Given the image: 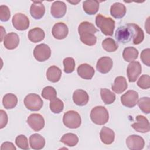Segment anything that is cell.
<instances>
[{
    "label": "cell",
    "instance_id": "1",
    "mask_svg": "<svg viewBox=\"0 0 150 150\" xmlns=\"http://www.w3.org/2000/svg\"><path fill=\"white\" fill-rule=\"evenodd\" d=\"M115 36L120 43L125 44L132 40L133 44L139 45L144 40V33L138 25L132 23L119 26Z\"/></svg>",
    "mask_w": 150,
    "mask_h": 150
},
{
    "label": "cell",
    "instance_id": "2",
    "mask_svg": "<svg viewBox=\"0 0 150 150\" xmlns=\"http://www.w3.org/2000/svg\"><path fill=\"white\" fill-rule=\"evenodd\" d=\"M98 32L91 23L84 21L80 23L78 27V32L81 42L87 46H93L96 43L97 38L94 34Z\"/></svg>",
    "mask_w": 150,
    "mask_h": 150
},
{
    "label": "cell",
    "instance_id": "3",
    "mask_svg": "<svg viewBox=\"0 0 150 150\" xmlns=\"http://www.w3.org/2000/svg\"><path fill=\"white\" fill-rule=\"evenodd\" d=\"M96 25L105 36H112L115 29V21L110 17L98 14L96 17Z\"/></svg>",
    "mask_w": 150,
    "mask_h": 150
},
{
    "label": "cell",
    "instance_id": "4",
    "mask_svg": "<svg viewBox=\"0 0 150 150\" xmlns=\"http://www.w3.org/2000/svg\"><path fill=\"white\" fill-rule=\"evenodd\" d=\"M91 120L96 124L103 125L106 124L109 119V114L105 107L99 105L92 108L90 114Z\"/></svg>",
    "mask_w": 150,
    "mask_h": 150
},
{
    "label": "cell",
    "instance_id": "5",
    "mask_svg": "<svg viewBox=\"0 0 150 150\" xmlns=\"http://www.w3.org/2000/svg\"><path fill=\"white\" fill-rule=\"evenodd\" d=\"M63 122L66 127L71 129H76L80 126L81 119L80 115L77 111L70 110L64 114Z\"/></svg>",
    "mask_w": 150,
    "mask_h": 150
},
{
    "label": "cell",
    "instance_id": "6",
    "mask_svg": "<svg viewBox=\"0 0 150 150\" xmlns=\"http://www.w3.org/2000/svg\"><path fill=\"white\" fill-rule=\"evenodd\" d=\"M24 104L30 111H36L42 108L43 105V102L38 94L30 93L24 98Z\"/></svg>",
    "mask_w": 150,
    "mask_h": 150
},
{
    "label": "cell",
    "instance_id": "7",
    "mask_svg": "<svg viewBox=\"0 0 150 150\" xmlns=\"http://www.w3.org/2000/svg\"><path fill=\"white\" fill-rule=\"evenodd\" d=\"M51 55L50 47L45 43L36 46L33 50V56L38 62H45L49 59Z\"/></svg>",
    "mask_w": 150,
    "mask_h": 150
},
{
    "label": "cell",
    "instance_id": "8",
    "mask_svg": "<svg viewBox=\"0 0 150 150\" xmlns=\"http://www.w3.org/2000/svg\"><path fill=\"white\" fill-rule=\"evenodd\" d=\"M12 22L13 27L18 30H26L29 26V19L23 13H17L12 18Z\"/></svg>",
    "mask_w": 150,
    "mask_h": 150
},
{
    "label": "cell",
    "instance_id": "9",
    "mask_svg": "<svg viewBox=\"0 0 150 150\" xmlns=\"http://www.w3.org/2000/svg\"><path fill=\"white\" fill-rule=\"evenodd\" d=\"M138 100V93L132 90H128L121 97V102L123 105L128 108H132L136 105Z\"/></svg>",
    "mask_w": 150,
    "mask_h": 150
},
{
    "label": "cell",
    "instance_id": "10",
    "mask_svg": "<svg viewBox=\"0 0 150 150\" xmlns=\"http://www.w3.org/2000/svg\"><path fill=\"white\" fill-rule=\"evenodd\" d=\"M142 67L140 63L137 61L130 62L127 69V73L129 82H135L141 73Z\"/></svg>",
    "mask_w": 150,
    "mask_h": 150
},
{
    "label": "cell",
    "instance_id": "11",
    "mask_svg": "<svg viewBox=\"0 0 150 150\" xmlns=\"http://www.w3.org/2000/svg\"><path fill=\"white\" fill-rule=\"evenodd\" d=\"M27 123L35 131H39L45 126V120L39 114H32L27 119Z\"/></svg>",
    "mask_w": 150,
    "mask_h": 150
},
{
    "label": "cell",
    "instance_id": "12",
    "mask_svg": "<svg viewBox=\"0 0 150 150\" xmlns=\"http://www.w3.org/2000/svg\"><path fill=\"white\" fill-rule=\"evenodd\" d=\"M126 145L131 150H141L144 147L145 141L139 135H131L127 138Z\"/></svg>",
    "mask_w": 150,
    "mask_h": 150
},
{
    "label": "cell",
    "instance_id": "13",
    "mask_svg": "<svg viewBox=\"0 0 150 150\" xmlns=\"http://www.w3.org/2000/svg\"><path fill=\"white\" fill-rule=\"evenodd\" d=\"M136 122L131 125V127L137 132L146 133L149 131L150 125L148 120L144 116L139 115L136 117Z\"/></svg>",
    "mask_w": 150,
    "mask_h": 150
},
{
    "label": "cell",
    "instance_id": "14",
    "mask_svg": "<svg viewBox=\"0 0 150 150\" xmlns=\"http://www.w3.org/2000/svg\"><path fill=\"white\" fill-rule=\"evenodd\" d=\"M50 9V13L53 17L54 18H61L65 15L67 7L64 2L56 1L52 4Z\"/></svg>",
    "mask_w": 150,
    "mask_h": 150
},
{
    "label": "cell",
    "instance_id": "15",
    "mask_svg": "<svg viewBox=\"0 0 150 150\" xmlns=\"http://www.w3.org/2000/svg\"><path fill=\"white\" fill-rule=\"evenodd\" d=\"M52 33L54 38L61 40L67 37L69 33V29L65 23L63 22H58L53 25Z\"/></svg>",
    "mask_w": 150,
    "mask_h": 150
},
{
    "label": "cell",
    "instance_id": "16",
    "mask_svg": "<svg viewBox=\"0 0 150 150\" xmlns=\"http://www.w3.org/2000/svg\"><path fill=\"white\" fill-rule=\"evenodd\" d=\"M113 66L112 60L107 56L100 58L96 64L97 70L101 73L106 74L108 73Z\"/></svg>",
    "mask_w": 150,
    "mask_h": 150
},
{
    "label": "cell",
    "instance_id": "17",
    "mask_svg": "<svg viewBox=\"0 0 150 150\" xmlns=\"http://www.w3.org/2000/svg\"><path fill=\"white\" fill-rule=\"evenodd\" d=\"M45 8L42 1H33L30 8V13L35 19H41L45 15Z\"/></svg>",
    "mask_w": 150,
    "mask_h": 150
},
{
    "label": "cell",
    "instance_id": "18",
    "mask_svg": "<svg viewBox=\"0 0 150 150\" xmlns=\"http://www.w3.org/2000/svg\"><path fill=\"white\" fill-rule=\"evenodd\" d=\"M77 71L80 77L86 80L91 79L95 73L94 68L87 63H83L79 65Z\"/></svg>",
    "mask_w": 150,
    "mask_h": 150
},
{
    "label": "cell",
    "instance_id": "19",
    "mask_svg": "<svg viewBox=\"0 0 150 150\" xmlns=\"http://www.w3.org/2000/svg\"><path fill=\"white\" fill-rule=\"evenodd\" d=\"M73 100L76 105L79 106H84L88 103L89 101V96L86 91L82 89H77L73 93Z\"/></svg>",
    "mask_w": 150,
    "mask_h": 150
},
{
    "label": "cell",
    "instance_id": "20",
    "mask_svg": "<svg viewBox=\"0 0 150 150\" xmlns=\"http://www.w3.org/2000/svg\"><path fill=\"white\" fill-rule=\"evenodd\" d=\"M19 43V38L17 33L10 32L8 33L4 39V45L9 50H12L17 47Z\"/></svg>",
    "mask_w": 150,
    "mask_h": 150
},
{
    "label": "cell",
    "instance_id": "21",
    "mask_svg": "<svg viewBox=\"0 0 150 150\" xmlns=\"http://www.w3.org/2000/svg\"><path fill=\"white\" fill-rule=\"evenodd\" d=\"M100 139L104 144H111L115 139V133L112 129L107 127H103L100 132Z\"/></svg>",
    "mask_w": 150,
    "mask_h": 150
},
{
    "label": "cell",
    "instance_id": "22",
    "mask_svg": "<svg viewBox=\"0 0 150 150\" xmlns=\"http://www.w3.org/2000/svg\"><path fill=\"white\" fill-rule=\"evenodd\" d=\"M29 144L33 149H42L45 145V139L41 135L33 134L29 137Z\"/></svg>",
    "mask_w": 150,
    "mask_h": 150
},
{
    "label": "cell",
    "instance_id": "23",
    "mask_svg": "<svg viewBox=\"0 0 150 150\" xmlns=\"http://www.w3.org/2000/svg\"><path fill=\"white\" fill-rule=\"evenodd\" d=\"M110 13L114 18L121 19L123 18L126 13L125 6L120 2H115L111 6Z\"/></svg>",
    "mask_w": 150,
    "mask_h": 150
},
{
    "label": "cell",
    "instance_id": "24",
    "mask_svg": "<svg viewBox=\"0 0 150 150\" xmlns=\"http://www.w3.org/2000/svg\"><path fill=\"white\" fill-rule=\"evenodd\" d=\"M127 87L126 79L123 76H118L115 79L114 82L111 86V88L115 93L121 94L127 88Z\"/></svg>",
    "mask_w": 150,
    "mask_h": 150
},
{
    "label": "cell",
    "instance_id": "25",
    "mask_svg": "<svg viewBox=\"0 0 150 150\" xmlns=\"http://www.w3.org/2000/svg\"><path fill=\"white\" fill-rule=\"evenodd\" d=\"M62 76V70L56 66H52L49 67L46 71L47 79L52 82L56 83L59 81Z\"/></svg>",
    "mask_w": 150,
    "mask_h": 150
},
{
    "label": "cell",
    "instance_id": "26",
    "mask_svg": "<svg viewBox=\"0 0 150 150\" xmlns=\"http://www.w3.org/2000/svg\"><path fill=\"white\" fill-rule=\"evenodd\" d=\"M84 11L88 15L96 14L99 9V2L96 0H87L83 3Z\"/></svg>",
    "mask_w": 150,
    "mask_h": 150
},
{
    "label": "cell",
    "instance_id": "27",
    "mask_svg": "<svg viewBox=\"0 0 150 150\" xmlns=\"http://www.w3.org/2000/svg\"><path fill=\"white\" fill-rule=\"evenodd\" d=\"M45 33L44 30L40 28H35L30 29L28 32V38L33 43H38L43 40Z\"/></svg>",
    "mask_w": 150,
    "mask_h": 150
},
{
    "label": "cell",
    "instance_id": "28",
    "mask_svg": "<svg viewBox=\"0 0 150 150\" xmlns=\"http://www.w3.org/2000/svg\"><path fill=\"white\" fill-rule=\"evenodd\" d=\"M138 50L132 46L125 47L122 53L123 59L127 62H131L138 58Z\"/></svg>",
    "mask_w": 150,
    "mask_h": 150
},
{
    "label": "cell",
    "instance_id": "29",
    "mask_svg": "<svg viewBox=\"0 0 150 150\" xmlns=\"http://www.w3.org/2000/svg\"><path fill=\"white\" fill-rule=\"evenodd\" d=\"M18 103L17 97L12 93L6 94L2 98V104L5 108L12 109L16 107Z\"/></svg>",
    "mask_w": 150,
    "mask_h": 150
},
{
    "label": "cell",
    "instance_id": "30",
    "mask_svg": "<svg viewBox=\"0 0 150 150\" xmlns=\"http://www.w3.org/2000/svg\"><path fill=\"white\" fill-rule=\"evenodd\" d=\"M60 142L67 146L72 147L76 145L79 142L78 137L73 133H66L60 139Z\"/></svg>",
    "mask_w": 150,
    "mask_h": 150
},
{
    "label": "cell",
    "instance_id": "31",
    "mask_svg": "<svg viewBox=\"0 0 150 150\" xmlns=\"http://www.w3.org/2000/svg\"><path fill=\"white\" fill-rule=\"evenodd\" d=\"M101 99L105 104H111L115 100V94L109 89L104 88L100 90Z\"/></svg>",
    "mask_w": 150,
    "mask_h": 150
},
{
    "label": "cell",
    "instance_id": "32",
    "mask_svg": "<svg viewBox=\"0 0 150 150\" xmlns=\"http://www.w3.org/2000/svg\"><path fill=\"white\" fill-rule=\"evenodd\" d=\"M102 47L108 52H113L118 49V45L112 38H107L102 42Z\"/></svg>",
    "mask_w": 150,
    "mask_h": 150
},
{
    "label": "cell",
    "instance_id": "33",
    "mask_svg": "<svg viewBox=\"0 0 150 150\" xmlns=\"http://www.w3.org/2000/svg\"><path fill=\"white\" fill-rule=\"evenodd\" d=\"M49 107L52 112L54 114H59L63 110L64 104L61 100L56 97L50 100Z\"/></svg>",
    "mask_w": 150,
    "mask_h": 150
},
{
    "label": "cell",
    "instance_id": "34",
    "mask_svg": "<svg viewBox=\"0 0 150 150\" xmlns=\"http://www.w3.org/2000/svg\"><path fill=\"white\" fill-rule=\"evenodd\" d=\"M138 105L140 110L145 114H148L150 112V98L148 97H144L139 98L137 101Z\"/></svg>",
    "mask_w": 150,
    "mask_h": 150
},
{
    "label": "cell",
    "instance_id": "35",
    "mask_svg": "<svg viewBox=\"0 0 150 150\" xmlns=\"http://www.w3.org/2000/svg\"><path fill=\"white\" fill-rule=\"evenodd\" d=\"M42 96L43 98L52 100L57 97V92L55 88L52 86L45 87L42 91Z\"/></svg>",
    "mask_w": 150,
    "mask_h": 150
},
{
    "label": "cell",
    "instance_id": "36",
    "mask_svg": "<svg viewBox=\"0 0 150 150\" xmlns=\"http://www.w3.org/2000/svg\"><path fill=\"white\" fill-rule=\"evenodd\" d=\"M64 66V71L66 73H71L75 69V61L73 58L68 57L65 58L63 61Z\"/></svg>",
    "mask_w": 150,
    "mask_h": 150
},
{
    "label": "cell",
    "instance_id": "37",
    "mask_svg": "<svg viewBox=\"0 0 150 150\" xmlns=\"http://www.w3.org/2000/svg\"><path fill=\"white\" fill-rule=\"evenodd\" d=\"M15 144L18 147L22 149L27 150L29 149L28 138L24 135H19L17 136L15 139Z\"/></svg>",
    "mask_w": 150,
    "mask_h": 150
},
{
    "label": "cell",
    "instance_id": "38",
    "mask_svg": "<svg viewBox=\"0 0 150 150\" xmlns=\"http://www.w3.org/2000/svg\"><path fill=\"white\" fill-rule=\"evenodd\" d=\"M137 84L142 89L146 90L150 87V77L148 74H143L138 79Z\"/></svg>",
    "mask_w": 150,
    "mask_h": 150
},
{
    "label": "cell",
    "instance_id": "39",
    "mask_svg": "<svg viewBox=\"0 0 150 150\" xmlns=\"http://www.w3.org/2000/svg\"><path fill=\"white\" fill-rule=\"evenodd\" d=\"M11 16L9 8L5 5L0 6V20L2 22L8 21Z\"/></svg>",
    "mask_w": 150,
    "mask_h": 150
},
{
    "label": "cell",
    "instance_id": "40",
    "mask_svg": "<svg viewBox=\"0 0 150 150\" xmlns=\"http://www.w3.org/2000/svg\"><path fill=\"white\" fill-rule=\"evenodd\" d=\"M140 58L144 64L150 66V49L149 48L144 49L141 53Z\"/></svg>",
    "mask_w": 150,
    "mask_h": 150
},
{
    "label": "cell",
    "instance_id": "41",
    "mask_svg": "<svg viewBox=\"0 0 150 150\" xmlns=\"http://www.w3.org/2000/svg\"><path fill=\"white\" fill-rule=\"evenodd\" d=\"M0 115H1V118H0V122H1L0 128L2 129L6 125V124L8 123V118L7 114L3 110H0Z\"/></svg>",
    "mask_w": 150,
    "mask_h": 150
},
{
    "label": "cell",
    "instance_id": "42",
    "mask_svg": "<svg viewBox=\"0 0 150 150\" xmlns=\"http://www.w3.org/2000/svg\"><path fill=\"white\" fill-rule=\"evenodd\" d=\"M16 147L14 146L13 143L11 142H5L2 144L1 146V150L5 149H11V150H16Z\"/></svg>",
    "mask_w": 150,
    "mask_h": 150
},
{
    "label": "cell",
    "instance_id": "43",
    "mask_svg": "<svg viewBox=\"0 0 150 150\" xmlns=\"http://www.w3.org/2000/svg\"><path fill=\"white\" fill-rule=\"evenodd\" d=\"M1 42H2V40H3V39L4 38V36H3V34H6V32H5V30H4V28L2 26H1Z\"/></svg>",
    "mask_w": 150,
    "mask_h": 150
}]
</instances>
